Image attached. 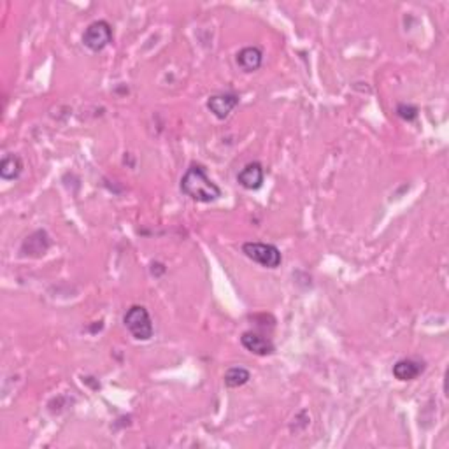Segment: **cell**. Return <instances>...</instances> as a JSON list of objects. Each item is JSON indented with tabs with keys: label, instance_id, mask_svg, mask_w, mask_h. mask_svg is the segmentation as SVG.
<instances>
[{
	"label": "cell",
	"instance_id": "1",
	"mask_svg": "<svg viewBox=\"0 0 449 449\" xmlns=\"http://www.w3.org/2000/svg\"><path fill=\"white\" fill-rule=\"evenodd\" d=\"M181 192L188 199L200 204H211L221 197V190L218 184L207 176L206 168L199 164H192L181 177Z\"/></svg>",
	"mask_w": 449,
	"mask_h": 449
},
{
	"label": "cell",
	"instance_id": "2",
	"mask_svg": "<svg viewBox=\"0 0 449 449\" xmlns=\"http://www.w3.org/2000/svg\"><path fill=\"white\" fill-rule=\"evenodd\" d=\"M123 321H125V327L130 336L135 340H149L153 337L155 328H153L151 316H149L148 309L142 307V305H132L127 311Z\"/></svg>",
	"mask_w": 449,
	"mask_h": 449
},
{
	"label": "cell",
	"instance_id": "3",
	"mask_svg": "<svg viewBox=\"0 0 449 449\" xmlns=\"http://www.w3.org/2000/svg\"><path fill=\"white\" fill-rule=\"evenodd\" d=\"M243 253L246 254L250 260L260 263L262 267H267V269H278L283 262L281 251L274 246V244L246 243L243 246Z\"/></svg>",
	"mask_w": 449,
	"mask_h": 449
},
{
	"label": "cell",
	"instance_id": "4",
	"mask_svg": "<svg viewBox=\"0 0 449 449\" xmlns=\"http://www.w3.org/2000/svg\"><path fill=\"white\" fill-rule=\"evenodd\" d=\"M113 43V27L106 20H97L86 27L83 44L94 53H98Z\"/></svg>",
	"mask_w": 449,
	"mask_h": 449
},
{
	"label": "cell",
	"instance_id": "5",
	"mask_svg": "<svg viewBox=\"0 0 449 449\" xmlns=\"http://www.w3.org/2000/svg\"><path fill=\"white\" fill-rule=\"evenodd\" d=\"M239 106V95L232 94H218L212 95L209 100H207V109L211 111L218 120H225V118L230 116L232 111Z\"/></svg>",
	"mask_w": 449,
	"mask_h": 449
},
{
	"label": "cell",
	"instance_id": "6",
	"mask_svg": "<svg viewBox=\"0 0 449 449\" xmlns=\"http://www.w3.org/2000/svg\"><path fill=\"white\" fill-rule=\"evenodd\" d=\"M241 342H243L244 348L250 353L258 356H267L274 353V344L269 337L262 336V333L256 332H244L243 337H241Z\"/></svg>",
	"mask_w": 449,
	"mask_h": 449
},
{
	"label": "cell",
	"instance_id": "7",
	"mask_svg": "<svg viewBox=\"0 0 449 449\" xmlns=\"http://www.w3.org/2000/svg\"><path fill=\"white\" fill-rule=\"evenodd\" d=\"M263 179H265V171H263L262 164H258V162L248 164L243 171L239 172L237 176L239 184L246 188V190H258V188H262Z\"/></svg>",
	"mask_w": 449,
	"mask_h": 449
},
{
	"label": "cell",
	"instance_id": "8",
	"mask_svg": "<svg viewBox=\"0 0 449 449\" xmlns=\"http://www.w3.org/2000/svg\"><path fill=\"white\" fill-rule=\"evenodd\" d=\"M425 371V364L414 358H402L393 365V375L399 381H413Z\"/></svg>",
	"mask_w": 449,
	"mask_h": 449
},
{
	"label": "cell",
	"instance_id": "9",
	"mask_svg": "<svg viewBox=\"0 0 449 449\" xmlns=\"http://www.w3.org/2000/svg\"><path fill=\"white\" fill-rule=\"evenodd\" d=\"M263 53L256 46H246L237 53V65L244 72H254L262 67Z\"/></svg>",
	"mask_w": 449,
	"mask_h": 449
},
{
	"label": "cell",
	"instance_id": "10",
	"mask_svg": "<svg viewBox=\"0 0 449 449\" xmlns=\"http://www.w3.org/2000/svg\"><path fill=\"white\" fill-rule=\"evenodd\" d=\"M50 248V239H47L46 232L37 230L25 239L23 246H21V253L28 254V256H41Z\"/></svg>",
	"mask_w": 449,
	"mask_h": 449
},
{
	"label": "cell",
	"instance_id": "11",
	"mask_svg": "<svg viewBox=\"0 0 449 449\" xmlns=\"http://www.w3.org/2000/svg\"><path fill=\"white\" fill-rule=\"evenodd\" d=\"M23 172V162L18 155H8L0 162V177L4 181H14Z\"/></svg>",
	"mask_w": 449,
	"mask_h": 449
},
{
	"label": "cell",
	"instance_id": "12",
	"mask_svg": "<svg viewBox=\"0 0 449 449\" xmlns=\"http://www.w3.org/2000/svg\"><path fill=\"white\" fill-rule=\"evenodd\" d=\"M225 386L228 388H239L244 386L251 379V374L248 369L244 367H230L227 372H225Z\"/></svg>",
	"mask_w": 449,
	"mask_h": 449
},
{
	"label": "cell",
	"instance_id": "13",
	"mask_svg": "<svg viewBox=\"0 0 449 449\" xmlns=\"http://www.w3.org/2000/svg\"><path fill=\"white\" fill-rule=\"evenodd\" d=\"M418 107L413 106V104H399L397 106V114L402 118L404 122H414L418 118Z\"/></svg>",
	"mask_w": 449,
	"mask_h": 449
}]
</instances>
